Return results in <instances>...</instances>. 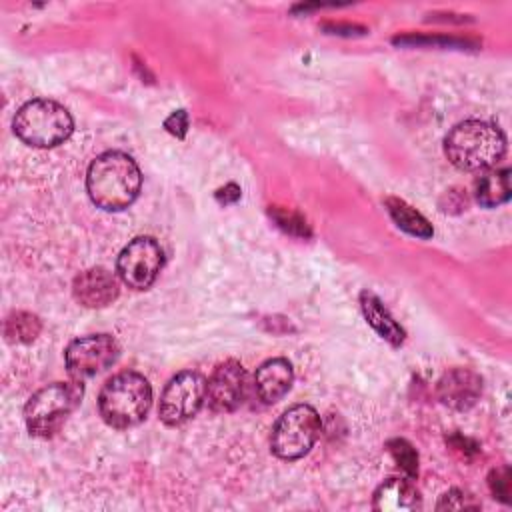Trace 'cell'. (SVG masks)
Listing matches in <instances>:
<instances>
[{"instance_id": "obj_1", "label": "cell", "mask_w": 512, "mask_h": 512, "mask_svg": "<svg viewBox=\"0 0 512 512\" xmlns=\"http://www.w3.org/2000/svg\"><path fill=\"white\" fill-rule=\"evenodd\" d=\"M138 164L124 152H104L88 168L86 188L90 200L102 210H124L140 192Z\"/></svg>"}, {"instance_id": "obj_2", "label": "cell", "mask_w": 512, "mask_h": 512, "mask_svg": "<svg viewBox=\"0 0 512 512\" xmlns=\"http://www.w3.org/2000/svg\"><path fill=\"white\" fill-rule=\"evenodd\" d=\"M506 150L500 128L482 120H466L450 130L444 140L448 160L460 170H486L494 166Z\"/></svg>"}, {"instance_id": "obj_3", "label": "cell", "mask_w": 512, "mask_h": 512, "mask_svg": "<svg viewBox=\"0 0 512 512\" xmlns=\"http://www.w3.org/2000/svg\"><path fill=\"white\" fill-rule=\"evenodd\" d=\"M152 404V388L138 372H120L100 390L98 410L106 424L130 428L144 420Z\"/></svg>"}, {"instance_id": "obj_4", "label": "cell", "mask_w": 512, "mask_h": 512, "mask_svg": "<svg viewBox=\"0 0 512 512\" xmlns=\"http://www.w3.org/2000/svg\"><path fill=\"white\" fill-rule=\"evenodd\" d=\"M12 128L24 144L52 148L72 134L74 122L62 104L48 98H36L18 108Z\"/></svg>"}, {"instance_id": "obj_5", "label": "cell", "mask_w": 512, "mask_h": 512, "mask_svg": "<svg viewBox=\"0 0 512 512\" xmlns=\"http://www.w3.org/2000/svg\"><path fill=\"white\" fill-rule=\"evenodd\" d=\"M82 400V384L54 382L40 388L24 408V420L34 436L54 434Z\"/></svg>"}, {"instance_id": "obj_6", "label": "cell", "mask_w": 512, "mask_h": 512, "mask_svg": "<svg viewBox=\"0 0 512 512\" xmlns=\"http://www.w3.org/2000/svg\"><path fill=\"white\" fill-rule=\"evenodd\" d=\"M320 434V416L308 404L288 408L272 430V452L282 460H296L312 448Z\"/></svg>"}, {"instance_id": "obj_7", "label": "cell", "mask_w": 512, "mask_h": 512, "mask_svg": "<svg viewBox=\"0 0 512 512\" xmlns=\"http://www.w3.org/2000/svg\"><path fill=\"white\" fill-rule=\"evenodd\" d=\"M206 400V380L192 370L176 374L160 396V418L170 424L190 420Z\"/></svg>"}, {"instance_id": "obj_8", "label": "cell", "mask_w": 512, "mask_h": 512, "mask_svg": "<svg viewBox=\"0 0 512 512\" xmlns=\"http://www.w3.org/2000/svg\"><path fill=\"white\" fill-rule=\"evenodd\" d=\"M162 262L164 252L160 244L150 236H140L134 238L128 246H124V250L118 256L116 270L124 284L136 290H144L156 280Z\"/></svg>"}, {"instance_id": "obj_9", "label": "cell", "mask_w": 512, "mask_h": 512, "mask_svg": "<svg viewBox=\"0 0 512 512\" xmlns=\"http://www.w3.org/2000/svg\"><path fill=\"white\" fill-rule=\"evenodd\" d=\"M64 356L70 376L82 380L108 368L118 358V344L110 334H90L72 340Z\"/></svg>"}, {"instance_id": "obj_10", "label": "cell", "mask_w": 512, "mask_h": 512, "mask_svg": "<svg viewBox=\"0 0 512 512\" xmlns=\"http://www.w3.org/2000/svg\"><path fill=\"white\" fill-rule=\"evenodd\" d=\"M246 396V370L236 360L220 364L206 382V402L214 412L236 410Z\"/></svg>"}, {"instance_id": "obj_11", "label": "cell", "mask_w": 512, "mask_h": 512, "mask_svg": "<svg viewBox=\"0 0 512 512\" xmlns=\"http://www.w3.org/2000/svg\"><path fill=\"white\" fill-rule=\"evenodd\" d=\"M436 390L442 404L454 410H466L478 400L482 392V380L468 368H452L438 380Z\"/></svg>"}, {"instance_id": "obj_12", "label": "cell", "mask_w": 512, "mask_h": 512, "mask_svg": "<svg viewBox=\"0 0 512 512\" xmlns=\"http://www.w3.org/2000/svg\"><path fill=\"white\" fill-rule=\"evenodd\" d=\"M72 292L80 304L88 308H102L118 296V282L108 270L90 268L74 278Z\"/></svg>"}, {"instance_id": "obj_13", "label": "cell", "mask_w": 512, "mask_h": 512, "mask_svg": "<svg viewBox=\"0 0 512 512\" xmlns=\"http://www.w3.org/2000/svg\"><path fill=\"white\" fill-rule=\"evenodd\" d=\"M292 380H294L292 364L284 358H272V360H266L256 370L254 388L262 402L272 404V402H278L290 390Z\"/></svg>"}, {"instance_id": "obj_14", "label": "cell", "mask_w": 512, "mask_h": 512, "mask_svg": "<svg viewBox=\"0 0 512 512\" xmlns=\"http://www.w3.org/2000/svg\"><path fill=\"white\" fill-rule=\"evenodd\" d=\"M372 506L382 512H402V510H416L420 508V494L418 490L398 478H390L378 486L374 492Z\"/></svg>"}, {"instance_id": "obj_15", "label": "cell", "mask_w": 512, "mask_h": 512, "mask_svg": "<svg viewBox=\"0 0 512 512\" xmlns=\"http://www.w3.org/2000/svg\"><path fill=\"white\" fill-rule=\"evenodd\" d=\"M360 306L364 312V318L368 324L390 344L398 346L404 340V328L390 316V312L384 308L380 298L368 290L360 294Z\"/></svg>"}, {"instance_id": "obj_16", "label": "cell", "mask_w": 512, "mask_h": 512, "mask_svg": "<svg viewBox=\"0 0 512 512\" xmlns=\"http://www.w3.org/2000/svg\"><path fill=\"white\" fill-rule=\"evenodd\" d=\"M384 204H386V210H388L390 218L404 232H408L416 238H430L434 234L430 222L420 212H416L410 204H406L404 200L390 196V198H386Z\"/></svg>"}, {"instance_id": "obj_17", "label": "cell", "mask_w": 512, "mask_h": 512, "mask_svg": "<svg viewBox=\"0 0 512 512\" xmlns=\"http://www.w3.org/2000/svg\"><path fill=\"white\" fill-rule=\"evenodd\" d=\"M476 198L482 206L494 208L510 198V170H490L476 184Z\"/></svg>"}, {"instance_id": "obj_18", "label": "cell", "mask_w": 512, "mask_h": 512, "mask_svg": "<svg viewBox=\"0 0 512 512\" xmlns=\"http://www.w3.org/2000/svg\"><path fill=\"white\" fill-rule=\"evenodd\" d=\"M40 320L30 312H12L4 322L8 342H32L40 334Z\"/></svg>"}, {"instance_id": "obj_19", "label": "cell", "mask_w": 512, "mask_h": 512, "mask_svg": "<svg viewBox=\"0 0 512 512\" xmlns=\"http://www.w3.org/2000/svg\"><path fill=\"white\" fill-rule=\"evenodd\" d=\"M388 452L392 454L394 462L410 476L414 478L418 474V454L412 448L410 442H406L404 438H394L388 442Z\"/></svg>"}, {"instance_id": "obj_20", "label": "cell", "mask_w": 512, "mask_h": 512, "mask_svg": "<svg viewBox=\"0 0 512 512\" xmlns=\"http://www.w3.org/2000/svg\"><path fill=\"white\" fill-rule=\"evenodd\" d=\"M488 484L494 496H498L502 502H510V470L506 466L492 470Z\"/></svg>"}, {"instance_id": "obj_21", "label": "cell", "mask_w": 512, "mask_h": 512, "mask_svg": "<svg viewBox=\"0 0 512 512\" xmlns=\"http://www.w3.org/2000/svg\"><path fill=\"white\" fill-rule=\"evenodd\" d=\"M460 510V508H480V504L466 492L462 490H452L442 496L438 502V510Z\"/></svg>"}, {"instance_id": "obj_22", "label": "cell", "mask_w": 512, "mask_h": 512, "mask_svg": "<svg viewBox=\"0 0 512 512\" xmlns=\"http://www.w3.org/2000/svg\"><path fill=\"white\" fill-rule=\"evenodd\" d=\"M164 126L170 134L182 138L186 134V128H188V114L184 110H176L170 118H166Z\"/></svg>"}]
</instances>
